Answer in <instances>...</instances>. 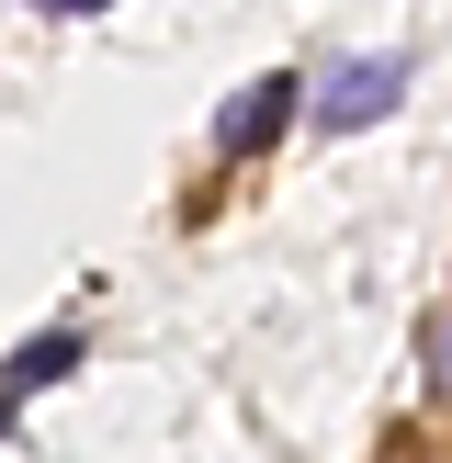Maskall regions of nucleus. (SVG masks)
I'll return each mask as SVG.
<instances>
[{"label":"nucleus","instance_id":"1","mask_svg":"<svg viewBox=\"0 0 452 463\" xmlns=\"http://www.w3.org/2000/svg\"><path fill=\"white\" fill-rule=\"evenodd\" d=\"M306 102H316V136H362V125H384V113L407 102V45H373V57L328 68Z\"/></svg>","mask_w":452,"mask_h":463},{"label":"nucleus","instance_id":"2","mask_svg":"<svg viewBox=\"0 0 452 463\" xmlns=\"http://www.w3.org/2000/svg\"><path fill=\"white\" fill-rule=\"evenodd\" d=\"M294 113H306V80H294V68L249 80V90H238V113H215V158H260L271 136L294 125Z\"/></svg>","mask_w":452,"mask_h":463},{"label":"nucleus","instance_id":"3","mask_svg":"<svg viewBox=\"0 0 452 463\" xmlns=\"http://www.w3.org/2000/svg\"><path fill=\"white\" fill-rule=\"evenodd\" d=\"M57 373H80V328H34L12 362H0V384H12V396H34V384H57Z\"/></svg>","mask_w":452,"mask_h":463},{"label":"nucleus","instance_id":"4","mask_svg":"<svg viewBox=\"0 0 452 463\" xmlns=\"http://www.w3.org/2000/svg\"><path fill=\"white\" fill-rule=\"evenodd\" d=\"M429 396H441V407H452V306H441V317H429Z\"/></svg>","mask_w":452,"mask_h":463},{"label":"nucleus","instance_id":"5","mask_svg":"<svg viewBox=\"0 0 452 463\" xmlns=\"http://www.w3.org/2000/svg\"><path fill=\"white\" fill-rule=\"evenodd\" d=\"M34 12H102V0H34Z\"/></svg>","mask_w":452,"mask_h":463},{"label":"nucleus","instance_id":"6","mask_svg":"<svg viewBox=\"0 0 452 463\" xmlns=\"http://www.w3.org/2000/svg\"><path fill=\"white\" fill-rule=\"evenodd\" d=\"M12 407H23V396H12V384H0V441H12Z\"/></svg>","mask_w":452,"mask_h":463}]
</instances>
